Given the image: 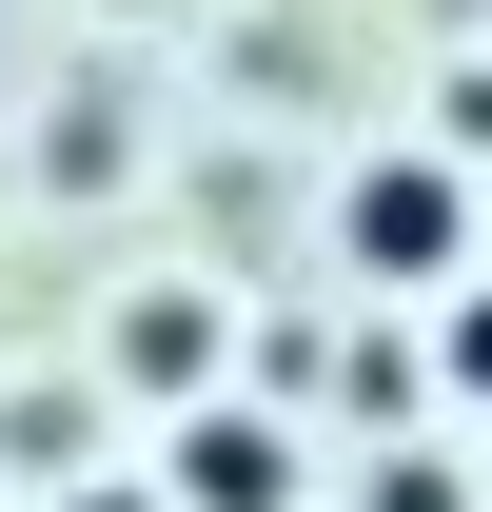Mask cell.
I'll list each match as a JSON object with an SVG mask.
<instances>
[{
    "label": "cell",
    "mask_w": 492,
    "mask_h": 512,
    "mask_svg": "<svg viewBox=\"0 0 492 512\" xmlns=\"http://www.w3.org/2000/svg\"><path fill=\"white\" fill-rule=\"evenodd\" d=\"M374 512H473V473H433V453H394V473H374Z\"/></svg>",
    "instance_id": "obj_5"
},
{
    "label": "cell",
    "mask_w": 492,
    "mask_h": 512,
    "mask_svg": "<svg viewBox=\"0 0 492 512\" xmlns=\"http://www.w3.org/2000/svg\"><path fill=\"white\" fill-rule=\"evenodd\" d=\"M433 375H453V394H473V414H492V276H473V296H453V335H433Z\"/></svg>",
    "instance_id": "obj_4"
},
{
    "label": "cell",
    "mask_w": 492,
    "mask_h": 512,
    "mask_svg": "<svg viewBox=\"0 0 492 512\" xmlns=\"http://www.w3.org/2000/svg\"><path fill=\"white\" fill-rule=\"evenodd\" d=\"M178 512H296L276 414H197V434H178Z\"/></svg>",
    "instance_id": "obj_2"
},
{
    "label": "cell",
    "mask_w": 492,
    "mask_h": 512,
    "mask_svg": "<svg viewBox=\"0 0 492 512\" xmlns=\"http://www.w3.org/2000/svg\"><path fill=\"white\" fill-rule=\"evenodd\" d=\"M335 237H355V276H453V256L492 237V197L453 178V158H374V178H355V217H335Z\"/></svg>",
    "instance_id": "obj_1"
},
{
    "label": "cell",
    "mask_w": 492,
    "mask_h": 512,
    "mask_svg": "<svg viewBox=\"0 0 492 512\" xmlns=\"http://www.w3.org/2000/svg\"><path fill=\"white\" fill-rule=\"evenodd\" d=\"M197 335H217L197 296H138V316H119V375H138V394H197Z\"/></svg>",
    "instance_id": "obj_3"
},
{
    "label": "cell",
    "mask_w": 492,
    "mask_h": 512,
    "mask_svg": "<svg viewBox=\"0 0 492 512\" xmlns=\"http://www.w3.org/2000/svg\"><path fill=\"white\" fill-rule=\"evenodd\" d=\"M79 512H158V493H79Z\"/></svg>",
    "instance_id": "obj_6"
}]
</instances>
